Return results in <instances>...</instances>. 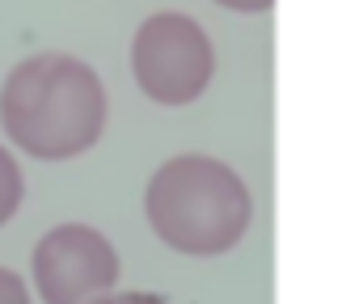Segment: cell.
Masks as SVG:
<instances>
[{"label":"cell","mask_w":363,"mask_h":304,"mask_svg":"<svg viewBox=\"0 0 363 304\" xmlns=\"http://www.w3.org/2000/svg\"><path fill=\"white\" fill-rule=\"evenodd\" d=\"M110 98L81 55L38 51L0 81V131L34 161H72L101 140Z\"/></svg>","instance_id":"obj_1"},{"label":"cell","mask_w":363,"mask_h":304,"mask_svg":"<svg viewBox=\"0 0 363 304\" xmlns=\"http://www.w3.org/2000/svg\"><path fill=\"white\" fill-rule=\"evenodd\" d=\"M144 215L161 245L190 258H216L245 241L254 195L228 161L211 152H178L148 178Z\"/></svg>","instance_id":"obj_2"},{"label":"cell","mask_w":363,"mask_h":304,"mask_svg":"<svg viewBox=\"0 0 363 304\" xmlns=\"http://www.w3.org/2000/svg\"><path fill=\"white\" fill-rule=\"evenodd\" d=\"M131 77L148 101L178 110L207 94L216 77V47L190 13H148L131 34Z\"/></svg>","instance_id":"obj_3"},{"label":"cell","mask_w":363,"mask_h":304,"mask_svg":"<svg viewBox=\"0 0 363 304\" xmlns=\"http://www.w3.org/2000/svg\"><path fill=\"white\" fill-rule=\"evenodd\" d=\"M30 283L43 304H93L118 283V249L101 228L64 220L34 241Z\"/></svg>","instance_id":"obj_4"},{"label":"cell","mask_w":363,"mask_h":304,"mask_svg":"<svg viewBox=\"0 0 363 304\" xmlns=\"http://www.w3.org/2000/svg\"><path fill=\"white\" fill-rule=\"evenodd\" d=\"M21 199H26V174L17 165V157L0 144V228L21 211Z\"/></svg>","instance_id":"obj_5"},{"label":"cell","mask_w":363,"mask_h":304,"mask_svg":"<svg viewBox=\"0 0 363 304\" xmlns=\"http://www.w3.org/2000/svg\"><path fill=\"white\" fill-rule=\"evenodd\" d=\"M0 304H34L30 300V283L13 266H0Z\"/></svg>","instance_id":"obj_6"},{"label":"cell","mask_w":363,"mask_h":304,"mask_svg":"<svg viewBox=\"0 0 363 304\" xmlns=\"http://www.w3.org/2000/svg\"><path fill=\"white\" fill-rule=\"evenodd\" d=\"M93 304H165L161 296H148V292H106Z\"/></svg>","instance_id":"obj_7"},{"label":"cell","mask_w":363,"mask_h":304,"mask_svg":"<svg viewBox=\"0 0 363 304\" xmlns=\"http://www.w3.org/2000/svg\"><path fill=\"white\" fill-rule=\"evenodd\" d=\"M211 4H220L228 13H271L274 9V0H211Z\"/></svg>","instance_id":"obj_8"}]
</instances>
